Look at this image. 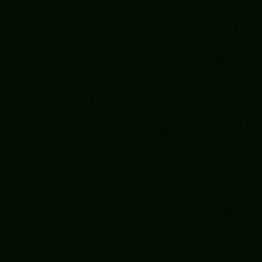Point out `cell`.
Listing matches in <instances>:
<instances>
[]
</instances>
